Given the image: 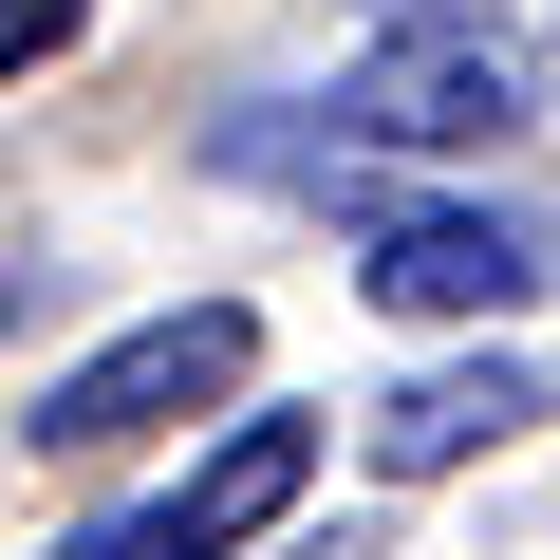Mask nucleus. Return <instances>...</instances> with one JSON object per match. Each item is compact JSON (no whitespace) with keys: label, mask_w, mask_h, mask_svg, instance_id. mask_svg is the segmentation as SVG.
Segmentation results:
<instances>
[{"label":"nucleus","mask_w":560,"mask_h":560,"mask_svg":"<svg viewBox=\"0 0 560 560\" xmlns=\"http://www.w3.org/2000/svg\"><path fill=\"white\" fill-rule=\"evenodd\" d=\"M541 113V57L486 20V0H448V20H393L337 94V150H504Z\"/></svg>","instance_id":"obj_1"},{"label":"nucleus","mask_w":560,"mask_h":560,"mask_svg":"<svg viewBox=\"0 0 560 560\" xmlns=\"http://www.w3.org/2000/svg\"><path fill=\"white\" fill-rule=\"evenodd\" d=\"M243 355H261V318L243 300H168V318H131V337H94L57 393H38V448H131V430H187V411H224L243 393Z\"/></svg>","instance_id":"obj_2"},{"label":"nucleus","mask_w":560,"mask_h":560,"mask_svg":"<svg viewBox=\"0 0 560 560\" xmlns=\"http://www.w3.org/2000/svg\"><path fill=\"white\" fill-rule=\"evenodd\" d=\"M355 280H374L393 318H504V300L560 280V224H523V206H393Z\"/></svg>","instance_id":"obj_3"},{"label":"nucleus","mask_w":560,"mask_h":560,"mask_svg":"<svg viewBox=\"0 0 560 560\" xmlns=\"http://www.w3.org/2000/svg\"><path fill=\"white\" fill-rule=\"evenodd\" d=\"M504 430H541V374H523V355H448V374L374 393V467H393V486H430V467H467V448H504Z\"/></svg>","instance_id":"obj_4"},{"label":"nucleus","mask_w":560,"mask_h":560,"mask_svg":"<svg viewBox=\"0 0 560 560\" xmlns=\"http://www.w3.org/2000/svg\"><path fill=\"white\" fill-rule=\"evenodd\" d=\"M300 486H318V430H300V411H243V430L168 486V541H187V560H224V541H261Z\"/></svg>","instance_id":"obj_5"},{"label":"nucleus","mask_w":560,"mask_h":560,"mask_svg":"<svg viewBox=\"0 0 560 560\" xmlns=\"http://www.w3.org/2000/svg\"><path fill=\"white\" fill-rule=\"evenodd\" d=\"M57 560H187V541H168V504H113V523H94V541H57Z\"/></svg>","instance_id":"obj_6"},{"label":"nucleus","mask_w":560,"mask_h":560,"mask_svg":"<svg viewBox=\"0 0 560 560\" xmlns=\"http://www.w3.org/2000/svg\"><path fill=\"white\" fill-rule=\"evenodd\" d=\"M57 20H75V0H0V75H20V57H38Z\"/></svg>","instance_id":"obj_7"},{"label":"nucleus","mask_w":560,"mask_h":560,"mask_svg":"<svg viewBox=\"0 0 560 560\" xmlns=\"http://www.w3.org/2000/svg\"><path fill=\"white\" fill-rule=\"evenodd\" d=\"M0 318H20V261H0Z\"/></svg>","instance_id":"obj_8"},{"label":"nucleus","mask_w":560,"mask_h":560,"mask_svg":"<svg viewBox=\"0 0 560 560\" xmlns=\"http://www.w3.org/2000/svg\"><path fill=\"white\" fill-rule=\"evenodd\" d=\"M393 20H448V0H393Z\"/></svg>","instance_id":"obj_9"}]
</instances>
